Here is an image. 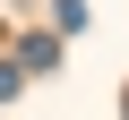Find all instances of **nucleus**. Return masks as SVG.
<instances>
[{
	"label": "nucleus",
	"instance_id": "f257e3e1",
	"mask_svg": "<svg viewBox=\"0 0 129 120\" xmlns=\"http://www.w3.org/2000/svg\"><path fill=\"white\" fill-rule=\"evenodd\" d=\"M52 60H60V34H26L17 43V69H52Z\"/></svg>",
	"mask_w": 129,
	"mask_h": 120
},
{
	"label": "nucleus",
	"instance_id": "f03ea898",
	"mask_svg": "<svg viewBox=\"0 0 129 120\" xmlns=\"http://www.w3.org/2000/svg\"><path fill=\"white\" fill-rule=\"evenodd\" d=\"M95 17H86V0H52V34H86Z\"/></svg>",
	"mask_w": 129,
	"mask_h": 120
},
{
	"label": "nucleus",
	"instance_id": "7ed1b4c3",
	"mask_svg": "<svg viewBox=\"0 0 129 120\" xmlns=\"http://www.w3.org/2000/svg\"><path fill=\"white\" fill-rule=\"evenodd\" d=\"M26 94V69H17V60H0V103H17Z\"/></svg>",
	"mask_w": 129,
	"mask_h": 120
},
{
	"label": "nucleus",
	"instance_id": "20e7f679",
	"mask_svg": "<svg viewBox=\"0 0 129 120\" xmlns=\"http://www.w3.org/2000/svg\"><path fill=\"white\" fill-rule=\"evenodd\" d=\"M120 120H129V94H120Z\"/></svg>",
	"mask_w": 129,
	"mask_h": 120
}]
</instances>
